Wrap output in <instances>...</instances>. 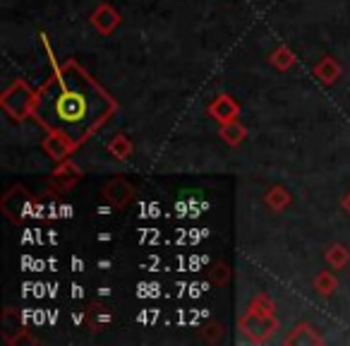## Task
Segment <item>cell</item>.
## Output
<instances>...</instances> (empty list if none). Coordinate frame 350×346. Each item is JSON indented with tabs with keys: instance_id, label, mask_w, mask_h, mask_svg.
Wrapping results in <instances>:
<instances>
[{
	"instance_id": "obj_1",
	"label": "cell",
	"mask_w": 350,
	"mask_h": 346,
	"mask_svg": "<svg viewBox=\"0 0 350 346\" xmlns=\"http://www.w3.org/2000/svg\"><path fill=\"white\" fill-rule=\"evenodd\" d=\"M98 99L96 92H87L84 87H75V84L60 82L58 92L53 97V116L60 123L63 130H70L77 137L92 125L96 118H92L98 111Z\"/></svg>"
}]
</instances>
